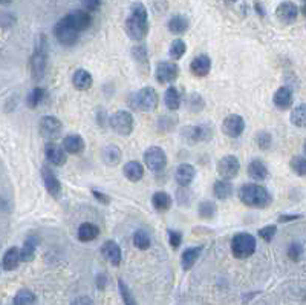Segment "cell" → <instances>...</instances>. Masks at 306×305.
<instances>
[{"label":"cell","instance_id":"cell-47","mask_svg":"<svg viewBox=\"0 0 306 305\" xmlns=\"http://www.w3.org/2000/svg\"><path fill=\"white\" fill-rule=\"evenodd\" d=\"M276 233H277V226H276V224L265 226V227L259 229V232H257V235H259L265 243H271V241L274 239Z\"/></svg>","mask_w":306,"mask_h":305},{"label":"cell","instance_id":"cell-38","mask_svg":"<svg viewBox=\"0 0 306 305\" xmlns=\"http://www.w3.org/2000/svg\"><path fill=\"white\" fill-rule=\"evenodd\" d=\"M216 210H218V207L211 200H204L198 206V215L202 220H211L216 215Z\"/></svg>","mask_w":306,"mask_h":305},{"label":"cell","instance_id":"cell-31","mask_svg":"<svg viewBox=\"0 0 306 305\" xmlns=\"http://www.w3.org/2000/svg\"><path fill=\"white\" fill-rule=\"evenodd\" d=\"M37 246H38V238L35 235H29L21 249H20V253H21V261L23 263H31L35 256V250H37Z\"/></svg>","mask_w":306,"mask_h":305},{"label":"cell","instance_id":"cell-7","mask_svg":"<svg viewBox=\"0 0 306 305\" xmlns=\"http://www.w3.org/2000/svg\"><path fill=\"white\" fill-rule=\"evenodd\" d=\"M54 35H55V38H57V41L60 45H63L66 48H70V46H74L78 41L80 32L66 20V17H63L54 26Z\"/></svg>","mask_w":306,"mask_h":305},{"label":"cell","instance_id":"cell-14","mask_svg":"<svg viewBox=\"0 0 306 305\" xmlns=\"http://www.w3.org/2000/svg\"><path fill=\"white\" fill-rule=\"evenodd\" d=\"M66 20H67L78 32H81V31H84V29H87V28L90 26V23H92V15H90V12L86 11V9H75V11H70V12L66 15Z\"/></svg>","mask_w":306,"mask_h":305},{"label":"cell","instance_id":"cell-42","mask_svg":"<svg viewBox=\"0 0 306 305\" xmlns=\"http://www.w3.org/2000/svg\"><path fill=\"white\" fill-rule=\"evenodd\" d=\"M35 304V295L28 290V289H21L15 293L14 296V305H34Z\"/></svg>","mask_w":306,"mask_h":305},{"label":"cell","instance_id":"cell-50","mask_svg":"<svg viewBox=\"0 0 306 305\" xmlns=\"http://www.w3.org/2000/svg\"><path fill=\"white\" fill-rule=\"evenodd\" d=\"M167 235H169V244L172 246V249L178 250L181 243H182V233L178 232V230H169Z\"/></svg>","mask_w":306,"mask_h":305},{"label":"cell","instance_id":"cell-1","mask_svg":"<svg viewBox=\"0 0 306 305\" xmlns=\"http://www.w3.org/2000/svg\"><path fill=\"white\" fill-rule=\"evenodd\" d=\"M126 32L135 41L146 38L149 32V14L141 2H135L130 6V14L126 18Z\"/></svg>","mask_w":306,"mask_h":305},{"label":"cell","instance_id":"cell-52","mask_svg":"<svg viewBox=\"0 0 306 305\" xmlns=\"http://www.w3.org/2000/svg\"><path fill=\"white\" fill-rule=\"evenodd\" d=\"M70 305H95L93 304V301H92V298H89V296H77Z\"/></svg>","mask_w":306,"mask_h":305},{"label":"cell","instance_id":"cell-39","mask_svg":"<svg viewBox=\"0 0 306 305\" xmlns=\"http://www.w3.org/2000/svg\"><path fill=\"white\" fill-rule=\"evenodd\" d=\"M204 107H205V101H204V98H202L201 94L192 92V94L187 97V109H189L190 112L198 114V112H201Z\"/></svg>","mask_w":306,"mask_h":305},{"label":"cell","instance_id":"cell-22","mask_svg":"<svg viewBox=\"0 0 306 305\" xmlns=\"http://www.w3.org/2000/svg\"><path fill=\"white\" fill-rule=\"evenodd\" d=\"M63 149L70 154V155H78L81 154L84 149H86V143H84V138L80 135V134H70V135H66L63 138Z\"/></svg>","mask_w":306,"mask_h":305},{"label":"cell","instance_id":"cell-56","mask_svg":"<svg viewBox=\"0 0 306 305\" xmlns=\"http://www.w3.org/2000/svg\"><path fill=\"white\" fill-rule=\"evenodd\" d=\"M11 2H12V0H2V3H3V5H6V3H11Z\"/></svg>","mask_w":306,"mask_h":305},{"label":"cell","instance_id":"cell-11","mask_svg":"<svg viewBox=\"0 0 306 305\" xmlns=\"http://www.w3.org/2000/svg\"><path fill=\"white\" fill-rule=\"evenodd\" d=\"M216 169H218V173L222 180L231 181L239 175V170H241L239 158L236 155H225L218 161Z\"/></svg>","mask_w":306,"mask_h":305},{"label":"cell","instance_id":"cell-32","mask_svg":"<svg viewBox=\"0 0 306 305\" xmlns=\"http://www.w3.org/2000/svg\"><path fill=\"white\" fill-rule=\"evenodd\" d=\"M167 26H169V31H170L172 34L181 35V34L187 32V29H189V26H190V21H189V18H187L185 15L178 14V15H173V17L169 20Z\"/></svg>","mask_w":306,"mask_h":305},{"label":"cell","instance_id":"cell-48","mask_svg":"<svg viewBox=\"0 0 306 305\" xmlns=\"http://www.w3.org/2000/svg\"><path fill=\"white\" fill-rule=\"evenodd\" d=\"M256 144H257L259 149L268 150V149L271 147V144H273V137H271V134H268V132H259L257 137H256Z\"/></svg>","mask_w":306,"mask_h":305},{"label":"cell","instance_id":"cell-6","mask_svg":"<svg viewBox=\"0 0 306 305\" xmlns=\"http://www.w3.org/2000/svg\"><path fill=\"white\" fill-rule=\"evenodd\" d=\"M182 140L189 144H198L202 141H208L213 137V127L211 124H196V126H185L181 130Z\"/></svg>","mask_w":306,"mask_h":305},{"label":"cell","instance_id":"cell-53","mask_svg":"<svg viewBox=\"0 0 306 305\" xmlns=\"http://www.w3.org/2000/svg\"><path fill=\"white\" fill-rule=\"evenodd\" d=\"M14 23H15V17L11 15V14H8V12H3V15H2V26L8 28V26H12Z\"/></svg>","mask_w":306,"mask_h":305},{"label":"cell","instance_id":"cell-20","mask_svg":"<svg viewBox=\"0 0 306 305\" xmlns=\"http://www.w3.org/2000/svg\"><path fill=\"white\" fill-rule=\"evenodd\" d=\"M195 177H196L195 167L187 163L179 164L175 170V181L178 183L179 187H189L193 183Z\"/></svg>","mask_w":306,"mask_h":305},{"label":"cell","instance_id":"cell-41","mask_svg":"<svg viewBox=\"0 0 306 305\" xmlns=\"http://www.w3.org/2000/svg\"><path fill=\"white\" fill-rule=\"evenodd\" d=\"M187 52V45L182 38H175L170 45V49H169V54L173 60H179L185 55Z\"/></svg>","mask_w":306,"mask_h":305},{"label":"cell","instance_id":"cell-37","mask_svg":"<svg viewBox=\"0 0 306 305\" xmlns=\"http://www.w3.org/2000/svg\"><path fill=\"white\" fill-rule=\"evenodd\" d=\"M290 120H291V123L296 127H306V103H302V104L296 106L291 111Z\"/></svg>","mask_w":306,"mask_h":305},{"label":"cell","instance_id":"cell-28","mask_svg":"<svg viewBox=\"0 0 306 305\" xmlns=\"http://www.w3.org/2000/svg\"><path fill=\"white\" fill-rule=\"evenodd\" d=\"M182 103V97L181 92L178 91V88L175 86H169L164 92V104L170 112H175L181 107Z\"/></svg>","mask_w":306,"mask_h":305},{"label":"cell","instance_id":"cell-57","mask_svg":"<svg viewBox=\"0 0 306 305\" xmlns=\"http://www.w3.org/2000/svg\"><path fill=\"white\" fill-rule=\"evenodd\" d=\"M303 149H305V154H306V140H305V144H303Z\"/></svg>","mask_w":306,"mask_h":305},{"label":"cell","instance_id":"cell-29","mask_svg":"<svg viewBox=\"0 0 306 305\" xmlns=\"http://www.w3.org/2000/svg\"><path fill=\"white\" fill-rule=\"evenodd\" d=\"M123 173L130 183H138L144 177V167L139 161H129V163L124 164Z\"/></svg>","mask_w":306,"mask_h":305},{"label":"cell","instance_id":"cell-27","mask_svg":"<svg viewBox=\"0 0 306 305\" xmlns=\"http://www.w3.org/2000/svg\"><path fill=\"white\" fill-rule=\"evenodd\" d=\"M204 250V246H196V247H190V249H185L182 252V256H181V266L185 272H189L195 264L196 261L199 259L201 253Z\"/></svg>","mask_w":306,"mask_h":305},{"label":"cell","instance_id":"cell-45","mask_svg":"<svg viewBox=\"0 0 306 305\" xmlns=\"http://www.w3.org/2000/svg\"><path fill=\"white\" fill-rule=\"evenodd\" d=\"M290 166L293 169L294 173H297L299 177H305L306 175V157H293L290 161Z\"/></svg>","mask_w":306,"mask_h":305},{"label":"cell","instance_id":"cell-54","mask_svg":"<svg viewBox=\"0 0 306 305\" xmlns=\"http://www.w3.org/2000/svg\"><path fill=\"white\" fill-rule=\"evenodd\" d=\"M300 218H302V215H280L279 216V223L287 224V223H291V221H297Z\"/></svg>","mask_w":306,"mask_h":305},{"label":"cell","instance_id":"cell-8","mask_svg":"<svg viewBox=\"0 0 306 305\" xmlns=\"http://www.w3.org/2000/svg\"><path fill=\"white\" fill-rule=\"evenodd\" d=\"M133 115L129 111H116L109 118V126L121 137H129L133 132Z\"/></svg>","mask_w":306,"mask_h":305},{"label":"cell","instance_id":"cell-18","mask_svg":"<svg viewBox=\"0 0 306 305\" xmlns=\"http://www.w3.org/2000/svg\"><path fill=\"white\" fill-rule=\"evenodd\" d=\"M101 255H103V258H104L106 261H109V263H110L112 266H115V267H118V266L121 264V261H123L121 247H120L115 241H112V239L106 241V243L101 246Z\"/></svg>","mask_w":306,"mask_h":305},{"label":"cell","instance_id":"cell-59","mask_svg":"<svg viewBox=\"0 0 306 305\" xmlns=\"http://www.w3.org/2000/svg\"><path fill=\"white\" fill-rule=\"evenodd\" d=\"M305 2H306V0H305Z\"/></svg>","mask_w":306,"mask_h":305},{"label":"cell","instance_id":"cell-51","mask_svg":"<svg viewBox=\"0 0 306 305\" xmlns=\"http://www.w3.org/2000/svg\"><path fill=\"white\" fill-rule=\"evenodd\" d=\"M90 193H92V197H93L98 203H101V204H104V206H107V204L110 203V197L106 195V193H103V192H100V190H97V189H92Z\"/></svg>","mask_w":306,"mask_h":305},{"label":"cell","instance_id":"cell-25","mask_svg":"<svg viewBox=\"0 0 306 305\" xmlns=\"http://www.w3.org/2000/svg\"><path fill=\"white\" fill-rule=\"evenodd\" d=\"M72 84L77 91H87L93 84L92 74L87 69H77L72 75Z\"/></svg>","mask_w":306,"mask_h":305},{"label":"cell","instance_id":"cell-23","mask_svg":"<svg viewBox=\"0 0 306 305\" xmlns=\"http://www.w3.org/2000/svg\"><path fill=\"white\" fill-rule=\"evenodd\" d=\"M121 158H123V152L116 144H107L101 150V161L109 167L118 166L121 163Z\"/></svg>","mask_w":306,"mask_h":305},{"label":"cell","instance_id":"cell-12","mask_svg":"<svg viewBox=\"0 0 306 305\" xmlns=\"http://www.w3.org/2000/svg\"><path fill=\"white\" fill-rule=\"evenodd\" d=\"M63 130V123L54 115H44L38 120V134L43 138L55 140Z\"/></svg>","mask_w":306,"mask_h":305},{"label":"cell","instance_id":"cell-9","mask_svg":"<svg viewBox=\"0 0 306 305\" xmlns=\"http://www.w3.org/2000/svg\"><path fill=\"white\" fill-rule=\"evenodd\" d=\"M144 163L147 169L153 173H159L166 169L167 166V155L162 147L159 146H152L144 152Z\"/></svg>","mask_w":306,"mask_h":305},{"label":"cell","instance_id":"cell-34","mask_svg":"<svg viewBox=\"0 0 306 305\" xmlns=\"http://www.w3.org/2000/svg\"><path fill=\"white\" fill-rule=\"evenodd\" d=\"M233 193V184L227 180H218L213 184V195L218 200H228Z\"/></svg>","mask_w":306,"mask_h":305},{"label":"cell","instance_id":"cell-5","mask_svg":"<svg viewBox=\"0 0 306 305\" xmlns=\"http://www.w3.org/2000/svg\"><path fill=\"white\" fill-rule=\"evenodd\" d=\"M257 247L256 236L248 232L236 233L231 239V252L238 259H247L254 255Z\"/></svg>","mask_w":306,"mask_h":305},{"label":"cell","instance_id":"cell-30","mask_svg":"<svg viewBox=\"0 0 306 305\" xmlns=\"http://www.w3.org/2000/svg\"><path fill=\"white\" fill-rule=\"evenodd\" d=\"M98 235H100V229L92 223H83V224H80V227L77 230V238L81 243H90V241L97 239Z\"/></svg>","mask_w":306,"mask_h":305},{"label":"cell","instance_id":"cell-17","mask_svg":"<svg viewBox=\"0 0 306 305\" xmlns=\"http://www.w3.org/2000/svg\"><path fill=\"white\" fill-rule=\"evenodd\" d=\"M297 15H299V8L293 2H284L276 8V17L285 25L294 23L297 20Z\"/></svg>","mask_w":306,"mask_h":305},{"label":"cell","instance_id":"cell-16","mask_svg":"<svg viewBox=\"0 0 306 305\" xmlns=\"http://www.w3.org/2000/svg\"><path fill=\"white\" fill-rule=\"evenodd\" d=\"M44 157L52 166H64L67 161V152L63 149V146H58L57 143H48L44 147Z\"/></svg>","mask_w":306,"mask_h":305},{"label":"cell","instance_id":"cell-13","mask_svg":"<svg viewBox=\"0 0 306 305\" xmlns=\"http://www.w3.org/2000/svg\"><path fill=\"white\" fill-rule=\"evenodd\" d=\"M245 130V120L238 114H230L222 121V132L230 138H238Z\"/></svg>","mask_w":306,"mask_h":305},{"label":"cell","instance_id":"cell-21","mask_svg":"<svg viewBox=\"0 0 306 305\" xmlns=\"http://www.w3.org/2000/svg\"><path fill=\"white\" fill-rule=\"evenodd\" d=\"M190 71L196 77H207L211 71V58L207 54L196 55L190 63Z\"/></svg>","mask_w":306,"mask_h":305},{"label":"cell","instance_id":"cell-49","mask_svg":"<svg viewBox=\"0 0 306 305\" xmlns=\"http://www.w3.org/2000/svg\"><path fill=\"white\" fill-rule=\"evenodd\" d=\"M302 256H303V246L299 243H293L288 247V258L293 261H300Z\"/></svg>","mask_w":306,"mask_h":305},{"label":"cell","instance_id":"cell-36","mask_svg":"<svg viewBox=\"0 0 306 305\" xmlns=\"http://www.w3.org/2000/svg\"><path fill=\"white\" fill-rule=\"evenodd\" d=\"M178 124V118L173 115H162L159 117V120L156 121V129L159 134H169L172 132Z\"/></svg>","mask_w":306,"mask_h":305},{"label":"cell","instance_id":"cell-3","mask_svg":"<svg viewBox=\"0 0 306 305\" xmlns=\"http://www.w3.org/2000/svg\"><path fill=\"white\" fill-rule=\"evenodd\" d=\"M158 103H159V97L155 88L152 86H146L141 88L138 92H135L130 97V107L135 111H141V112H153L158 109Z\"/></svg>","mask_w":306,"mask_h":305},{"label":"cell","instance_id":"cell-10","mask_svg":"<svg viewBox=\"0 0 306 305\" xmlns=\"http://www.w3.org/2000/svg\"><path fill=\"white\" fill-rule=\"evenodd\" d=\"M179 75V66L175 61L162 60L156 64L155 78L159 84H172Z\"/></svg>","mask_w":306,"mask_h":305},{"label":"cell","instance_id":"cell-2","mask_svg":"<svg viewBox=\"0 0 306 305\" xmlns=\"http://www.w3.org/2000/svg\"><path fill=\"white\" fill-rule=\"evenodd\" d=\"M239 200L248 207L254 209H267L273 203V197L267 187L261 184H244L239 189Z\"/></svg>","mask_w":306,"mask_h":305},{"label":"cell","instance_id":"cell-26","mask_svg":"<svg viewBox=\"0 0 306 305\" xmlns=\"http://www.w3.org/2000/svg\"><path fill=\"white\" fill-rule=\"evenodd\" d=\"M247 173L254 181H265L268 178V167H267V164L262 160L256 158V160H253L248 164Z\"/></svg>","mask_w":306,"mask_h":305},{"label":"cell","instance_id":"cell-58","mask_svg":"<svg viewBox=\"0 0 306 305\" xmlns=\"http://www.w3.org/2000/svg\"><path fill=\"white\" fill-rule=\"evenodd\" d=\"M303 12H305V14H306V8H303Z\"/></svg>","mask_w":306,"mask_h":305},{"label":"cell","instance_id":"cell-24","mask_svg":"<svg viewBox=\"0 0 306 305\" xmlns=\"http://www.w3.org/2000/svg\"><path fill=\"white\" fill-rule=\"evenodd\" d=\"M21 263V253H20V249L12 246L9 247L5 255H3V259H2V267L5 272H12L18 267V264Z\"/></svg>","mask_w":306,"mask_h":305},{"label":"cell","instance_id":"cell-33","mask_svg":"<svg viewBox=\"0 0 306 305\" xmlns=\"http://www.w3.org/2000/svg\"><path fill=\"white\" fill-rule=\"evenodd\" d=\"M152 206L158 212H167L172 207V197L167 192H155L152 195Z\"/></svg>","mask_w":306,"mask_h":305},{"label":"cell","instance_id":"cell-15","mask_svg":"<svg viewBox=\"0 0 306 305\" xmlns=\"http://www.w3.org/2000/svg\"><path fill=\"white\" fill-rule=\"evenodd\" d=\"M41 180L44 184V189L48 190V193L54 198H58L61 195V183L57 178V175L52 172V169L49 167H41Z\"/></svg>","mask_w":306,"mask_h":305},{"label":"cell","instance_id":"cell-35","mask_svg":"<svg viewBox=\"0 0 306 305\" xmlns=\"http://www.w3.org/2000/svg\"><path fill=\"white\" fill-rule=\"evenodd\" d=\"M44 97H46V89L37 86V88H34L28 94V97H26V106L29 109H35V107H38L41 104V101L44 100Z\"/></svg>","mask_w":306,"mask_h":305},{"label":"cell","instance_id":"cell-55","mask_svg":"<svg viewBox=\"0 0 306 305\" xmlns=\"http://www.w3.org/2000/svg\"><path fill=\"white\" fill-rule=\"evenodd\" d=\"M106 284H107V278H106V275L100 273V275L97 276V287H98L100 290H103V289L106 287Z\"/></svg>","mask_w":306,"mask_h":305},{"label":"cell","instance_id":"cell-46","mask_svg":"<svg viewBox=\"0 0 306 305\" xmlns=\"http://www.w3.org/2000/svg\"><path fill=\"white\" fill-rule=\"evenodd\" d=\"M192 197H193V193L190 192L189 187H179V189L176 190V201H178L179 206H184V207L190 206Z\"/></svg>","mask_w":306,"mask_h":305},{"label":"cell","instance_id":"cell-19","mask_svg":"<svg viewBox=\"0 0 306 305\" xmlns=\"http://www.w3.org/2000/svg\"><path fill=\"white\" fill-rule=\"evenodd\" d=\"M293 101H294L293 89L288 86H280L273 95V103L280 111H288L293 106Z\"/></svg>","mask_w":306,"mask_h":305},{"label":"cell","instance_id":"cell-4","mask_svg":"<svg viewBox=\"0 0 306 305\" xmlns=\"http://www.w3.org/2000/svg\"><path fill=\"white\" fill-rule=\"evenodd\" d=\"M46 66H48V51H46V41L44 37L40 35L38 43L35 45V49L32 52V57L29 60V68H31V75L35 81L43 80L46 74Z\"/></svg>","mask_w":306,"mask_h":305},{"label":"cell","instance_id":"cell-44","mask_svg":"<svg viewBox=\"0 0 306 305\" xmlns=\"http://www.w3.org/2000/svg\"><path fill=\"white\" fill-rule=\"evenodd\" d=\"M118 289H120V295L124 305H138L135 296L132 295V292L129 290V287L126 286V282L123 279H118Z\"/></svg>","mask_w":306,"mask_h":305},{"label":"cell","instance_id":"cell-40","mask_svg":"<svg viewBox=\"0 0 306 305\" xmlns=\"http://www.w3.org/2000/svg\"><path fill=\"white\" fill-rule=\"evenodd\" d=\"M133 246L139 250H147L152 246V238L146 230H136L133 233Z\"/></svg>","mask_w":306,"mask_h":305},{"label":"cell","instance_id":"cell-43","mask_svg":"<svg viewBox=\"0 0 306 305\" xmlns=\"http://www.w3.org/2000/svg\"><path fill=\"white\" fill-rule=\"evenodd\" d=\"M132 57L135 58V61H136L139 66L146 68V71L149 69V55H147L146 46H135V48L132 49Z\"/></svg>","mask_w":306,"mask_h":305}]
</instances>
